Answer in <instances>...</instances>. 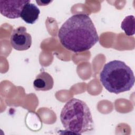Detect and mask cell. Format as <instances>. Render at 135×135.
<instances>
[{"instance_id": "cell-5", "label": "cell", "mask_w": 135, "mask_h": 135, "mask_svg": "<svg viewBox=\"0 0 135 135\" xmlns=\"http://www.w3.org/2000/svg\"><path fill=\"white\" fill-rule=\"evenodd\" d=\"M30 0H8L0 1V12L5 17L14 19L21 17L23 7Z\"/></svg>"}, {"instance_id": "cell-1", "label": "cell", "mask_w": 135, "mask_h": 135, "mask_svg": "<svg viewBox=\"0 0 135 135\" xmlns=\"http://www.w3.org/2000/svg\"><path fill=\"white\" fill-rule=\"evenodd\" d=\"M58 37L64 47L75 53L90 50L99 40L91 19L83 13L69 17L59 30Z\"/></svg>"}, {"instance_id": "cell-6", "label": "cell", "mask_w": 135, "mask_h": 135, "mask_svg": "<svg viewBox=\"0 0 135 135\" xmlns=\"http://www.w3.org/2000/svg\"><path fill=\"white\" fill-rule=\"evenodd\" d=\"M53 85V78L50 74L45 71L39 73L33 82V86L36 91H49L52 89Z\"/></svg>"}, {"instance_id": "cell-9", "label": "cell", "mask_w": 135, "mask_h": 135, "mask_svg": "<svg viewBox=\"0 0 135 135\" xmlns=\"http://www.w3.org/2000/svg\"><path fill=\"white\" fill-rule=\"evenodd\" d=\"M36 3L38 4V5H40V6H41V5H42V4H43V3H44L43 6L47 5H48L49 4H50V3L52 2V1H48V2L46 1V2H44V1H36Z\"/></svg>"}, {"instance_id": "cell-8", "label": "cell", "mask_w": 135, "mask_h": 135, "mask_svg": "<svg viewBox=\"0 0 135 135\" xmlns=\"http://www.w3.org/2000/svg\"><path fill=\"white\" fill-rule=\"evenodd\" d=\"M135 19L133 15L126 16L121 24V28L123 30L128 36H131L134 34L135 32Z\"/></svg>"}, {"instance_id": "cell-7", "label": "cell", "mask_w": 135, "mask_h": 135, "mask_svg": "<svg viewBox=\"0 0 135 135\" xmlns=\"http://www.w3.org/2000/svg\"><path fill=\"white\" fill-rule=\"evenodd\" d=\"M40 13L39 8L34 4L29 2L23 7L21 17L26 23L33 24L38 20Z\"/></svg>"}, {"instance_id": "cell-4", "label": "cell", "mask_w": 135, "mask_h": 135, "mask_svg": "<svg viewBox=\"0 0 135 135\" xmlns=\"http://www.w3.org/2000/svg\"><path fill=\"white\" fill-rule=\"evenodd\" d=\"M10 42L13 48L17 51L28 50L32 44L31 35L26 31V28L20 26L13 30Z\"/></svg>"}, {"instance_id": "cell-3", "label": "cell", "mask_w": 135, "mask_h": 135, "mask_svg": "<svg viewBox=\"0 0 135 135\" xmlns=\"http://www.w3.org/2000/svg\"><path fill=\"white\" fill-rule=\"evenodd\" d=\"M100 81L107 91L118 94L129 91L133 87L134 76L124 62L113 60L104 64L100 73Z\"/></svg>"}, {"instance_id": "cell-2", "label": "cell", "mask_w": 135, "mask_h": 135, "mask_svg": "<svg viewBox=\"0 0 135 135\" xmlns=\"http://www.w3.org/2000/svg\"><path fill=\"white\" fill-rule=\"evenodd\" d=\"M60 119L65 130L76 134H88L94 131L91 111L83 101L72 98L64 105Z\"/></svg>"}]
</instances>
